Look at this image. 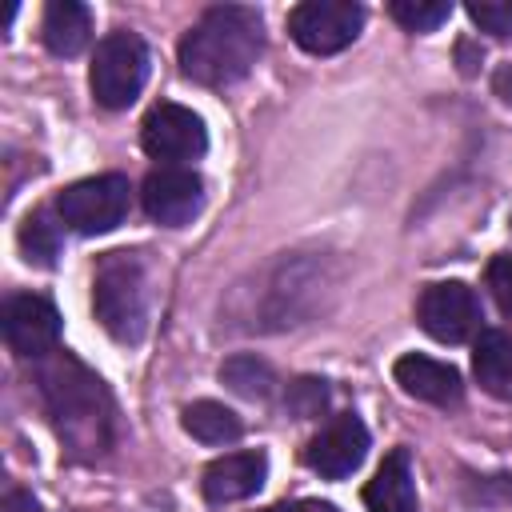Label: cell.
Returning <instances> with one entry per match:
<instances>
[{"instance_id": "1", "label": "cell", "mask_w": 512, "mask_h": 512, "mask_svg": "<svg viewBox=\"0 0 512 512\" xmlns=\"http://www.w3.org/2000/svg\"><path fill=\"white\" fill-rule=\"evenodd\" d=\"M36 384L48 420L72 456L96 460L112 448V396L92 368H84L68 352H52L44 356Z\"/></svg>"}, {"instance_id": "2", "label": "cell", "mask_w": 512, "mask_h": 512, "mask_svg": "<svg viewBox=\"0 0 512 512\" xmlns=\"http://www.w3.org/2000/svg\"><path fill=\"white\" fill-rule=\"evenodd\" d=\"M264 52V24L256 8L216 4L180 40V72L204 88H228L252 72Z\"/></svg>"}, {"instance_id": "3", "label": "cell", "mask_w": 512, "mask_h": 512, "mask_svg": "<svg viewBox=\"0 0 512 512\" xmlns=\"http://www.w3.org/2000/svg\"><path fill=\"white\" fill-rule=\"evenodd\" d=\"M148 268L136 252H108L96 264V280H92V308L100 328L116 340V344H140L144 328H148Z\"/></svg>"}, {"instance_id": "4", "label": "cell", "mask_w": 512, "mask_h": 512, "mask_svg": "<svg viewBox=\"0 0 512 512\" xmlns=\"http://www.w3.org/2000/svg\"><path fill=\"white\" fill-rule=\"evenodd\" d=\"M144 80H148V44L128 28L108 32L96 44L92 68H88V84H92L96 104L100 108H128L140 96Z\"/></svg>"}, {"instance_id": "5", "label": "cell", "mask_w": 512, "mask_h": 512, "mask_svg": "<svg viewBox=\"0 0 512 512\" xmlns=\"http://www.w3.org/2000/svg\"><path fill=\"white\" fill-rule=\"evenodd\" d=\"M128 208H132V184L120 172L76 180V184H68L56 196V216L76 236H104V232H112L116 224H124Z\"/></svg>"}, {"instance_id": "6", "label": "cell", "mask_w": 512, "mask_h": 512, "mask_svg": "<svg viewBox=\"0 0 512 512\" xmlns=\"http://www.w3.org/2000/svg\"><path fill=\"white\" fill-rule=\"evenodd\" d=\"M364 28V8L352 0H304L288 12V36L312 52V56H332L348 48Z\"/></svg>"}, {"instance_id": "7", "label": "cell", "mask_w": 512, "mask_h": 512, "mask_svg": "<svg viewBox=\"0 0 512 512\" xmlns=\"http://www.w3.org/2000/svg\"><path fill=\"white\" fill-rule=\"evenodd\" d=\"M140 144L152 160H160L164 168H180L196 156H204L208 148V132H204V120L184 108V104H156L144 124H140Z\"/></svg>"}, {"instance_id": "8", "label": "cell", "mask_w": 512, "mask_h": 512, "mask_svg": "<svg viewBox=\"0 0 512 512\" xmlns=\"http://www.w3.org/2000/svg\"><path fill=\"white\" fill-rule=\"evenodd\" d=\"M416 320L420 328L440 340V344H460L476 332L480 324V304H476V292L460 280H440V284H428L416 300Z\"/></svg>"}, {"instance_id": "9", "label": "cell", "mask_w": 512, "mask_h": 512, "mask_svg": "<svg viewBox=\"0 0 512 512\" xmlns=\"http://www.w3.org/2000/svg\"><path fill=\"white\" fill-rule=\"evenodd\" d=\"M4 340L16 356H32V360H44L56 352V340H60V312L52 300L36 296V292H16L4 300Z\"/></svg>"}, {"instance_id": "10", "label": "cell", "mask_w": 512, "mask_h": 512, "mask_svg": "<svg viewBox=\"0 0 512 512\" xmlns=\"http://www.w3.org/2000/svg\"><path fill=\"white\" fill-rule=\"evenodd\" d=\"M368 456V428L360 424V416L344 412L332 416L304 448V464L312 472H320L324 480H344L352 476Z\"/></svg>"}, {"instance_id": "11", "label": "cell", "mask_w": 512, "mask_h": 512, "mask_svg": "<svg viewBox=\"0 0 512 512\" xmlns=\"http://www.w3.org/2000/svg\"><path fill=\"white\" fill-rule=\"evenodd\" d=\"M144 212L164 228H184L204 208V180L192 168H156L140 188Z\"/></svg>"}, {"instance_id": "12", "label": "cell", "mask_w": 512, "mask_h": 512, "mask_svg": "<svg viewBox=\"0 0 512 512\" xmlns=\"http://www.w3.org/2000/svg\"><path fill=\"white\" fill-rule=\"evenodd\" d=\"M268 480V456L264 452H228L204 468V496L208 504H236L264 488Z\"/></svg>"}, {"instance_id": "13", "label": "cell", "mask_w": 512, "mask_h": 512, "mask_svg": "<svg viewBox=\"0 0 512 512\" xmlns=\"http://www.w3.org/2000/svg\"><path fill=\"white\" fill-rule=\"evenodd\" d=\"M392 376H396V384H400L408 396L428 400V404H440V408L460 404V396H464L460 372H456L452 364L432 360V356H420V352L400 356V360L392 364Z\"/></svg>"}, {"instance_id": "14", "label": "cell", "mask_w": 512, "mask_h": 512, "mask_svg": "<svg viewBox=\"0 0 512 512\" xmlns=\"http://www.w3.org/2000/svg\"><path fill=\"white\" fill-rule=\"evenodd\" d=\"M364 504H368V512H420L412 460H408L404 448H392L380 460L376 476L364 484Z\"/></svg>"}, {"instance_id": "15", "label": "cell", "mask_w": 512, "mask_h": 512, "mask_svg": "<svg viewBox=\"0 0 512 512\" xmlns=\"http://www.w3.org/2000/svg\"><path fill=\"white\" fill-rule=\"evenodd\" d=\"M40 36L52 56H76V52H84V44L92 36V12L76 0H52L44 8Z\"/></svg>"}, {"instance_id": "16", "label": "cell", "mask_w": 512, "mask_h": 512, "mask_svg": "<svg viewBox=\"0 0 512 512\" xmlns=\"http://www.w3.org/2000/svg\"><path fill=\"white\" fill-rule=\"evenodd\" d=\"M472 372L480 388L496 400H512V332H480L472 352Z\"/></svg>"}, {"instance_id": "17", "label": "cell", "mask_w": 512, "mask_h": 512, "mask_svg": "<svg viewBox=\"0 0 512 512\" xmlns=\"http://www.w3.org/2000/svg\"><path fill=\"white\" fill-rule=\"evenodd\" d=\"M184 432L196 436L200 444H232L244 432V424L220 400H196L184 408Z\"/></svg>"}, {"instance_id": "18", "label": "cell", "mask_w": 512, "mask_h": 512, "mask_svg": "<svg viewBox=\"0 0 512 512\" xmlns=\"http://www.w3.org/2000/svg\"><path fill=\"white\" fill-rule=\"evenodd\" d=\"M220 380L236 396H244V400H264L272 392V384H276L272 368L264 360H256V356H232V360H224L220 364Z\"/></svg>"}, {"instance_id": "19", "label": "cell", "mask_w": 512, "mask_h": 512, "mask_svg": "<svg viewBox=\"0 0 512 512\" xmlns=\"http://www.w3.org/2000/svg\"><path fill=\"white\" fill-rule=\"evenodd\" d=\"M20 252L28 264H40V268H52L56 264V252H60V232L52 224L48 212H32L24 224H20Z\"/></svg>"}, {"instance_id": "20", "label": "cell", "mask_w": 512, "mask_h": 512, "mask_svg": "<svg viewBox=\"0 0 512 512\" xmlns=\"http://www.w3.org/2000/svg\"><path fill=\"white\" fill-rule=\"evenodd\" d=\"M452 16L448 0H396L392 4V20L404 24L408 32H432Z\"/></svg>"}, {"instance_id": "21", "label": "cell", "mask_w": 512, "mask_h": 512, "mask_svg": "<svg viewBox=\"0 0 512 512\" xmlns=\"http://www.w3.org/2000/svg\"><path fill=\"white\" fill-rule=\"evenodd\" d=\"M468 16L480 24V32L512 36V0H476L468 4Z\"/></svg>"}, {"instance_id": "22", "label": "cell", "mask_w": 512, "mask_h": 512, "mask_svg": "<svg viewBox=\"0 0 512 512\" xmlns=\"http://www.w3.org/2000/svg\"><path fill=\"white\" fill-rule=\"evenodd\" d=\"M488 292L496 300V308L512 320V256H492L488 260Z\"/></svg>"}, {"instance_id": "23", "label": "cell", "mask_w": 512, "mask_h": 512, "mask_svg": "<svg viewBox=\"0 0 512 512\" xmlns=\"http://www.w3.org/2000/svg\"><path fill=\"white\" fill-rule=\"evenodd\" d=\"M324 400H328V388H324V380H296L292 388H288V408L304 420V416H316L320 408H324Z\"/></svg>"}, {"instance_id": "24", "label": "cell", "mask_w": 512, "mask_h": 512, "mask_svg": "<svg viewBox=\"0 0 512 512\" xmlns=\"http://www.w3.org/2000/svg\"><path fill=\"white\" fill-rule=\"evenodd\" d=\"M264 512H340V508L328 500H288V504H272Z\"/></svg>"}, {"instance_id": "25", "label": "cell", "mask_w": 512, "mask_h": 512, "mask_svg": "<svg viewBox=\"0 0 512 512\" xmlns=\"http://www.w3.org/2000/svg\"><path fill=\"white\" fill-rule=\"evenodd\" d=\"M0 512H40V504H36V496L12 488V492L4 496V504H0Z\"/></svg>"}, {"instance_id": "26", "label": "cell", "mask_w": 512, "mask_h": 512, "mask_svg": "<svg viewBox=\"0 0 512 512\" xmlns=\"http://www.w3.org/2000/svg\"><path fill=\"white\" fill-rule=\"evenodd\" d=\"M496 92H500V100L512 104V64H504V68L496 72Z\"/></svg>"}]
</instances>
